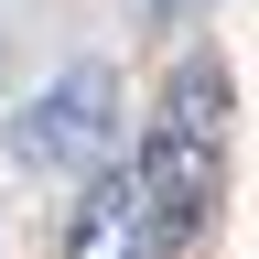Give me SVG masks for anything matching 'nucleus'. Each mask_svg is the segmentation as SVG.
<instances>
[{
  "label": "nucleus",
  "mask_w": 259,
  "mask_h": 259,
  "mask_svg": "<svg viewBox=\"0 0 259 259\" xmlns=\"http://www.w3.org/2000/svg\"><path fill=\"white\" fill-rule=\"evenodd\" d=\"M0 141H11L22 173H97L119 151V76L108 65H65L32 108L0 119Z\"/></svg>",
  "instance_id": "nucleus-1"
},
{
  "label": "nucleus",
  "mask_w": 259,
  "mask_h": 259,
  "mask_svg": "<svg viewBox=\"0 0 259 259\" xmlns=\"http://www.w3.org/2000/svg\"><path fill=\"white\" fill-rule=\"evenodd\" d=\"M130 184H141V227H151V248H184V238H205V216H216L227 151L205 141V130H173V119H162Z\"/></svg>",
  "instance_id": "nucleus-2"
},
{
  "label": "nucleus",
  "mask_w": 259,
  "mask_h": 259,
  "mask_svg": "<svg viewBox=\"0 0 259 259\" xmlns=\"http://www.w3.org/2000/svg\"><path fill=\"white\" fill-rule=\"evenodd\" d=\"M65 259H151V227H141V184L97 162L87 173V205L65 216Z\"/></svg>",
  "instance_id": "nucleus-3"
},
{
  "label": "nucleus",
  "mask_w": 259,
  "mask_h": 259,
  "mask_svg": "<svg viewBox=\"0 0 259 259\" xmlns=\"http://www.w3.org/2000/svg\"><path fill=\"white\" fill-rule=\"evenodd\" d=\"M162 119L216 141V130H227V65H216V54H184V65H173V87H162Z\"/></svg>",
  "instance_id": "nucleus-4"
}]
</instances>
